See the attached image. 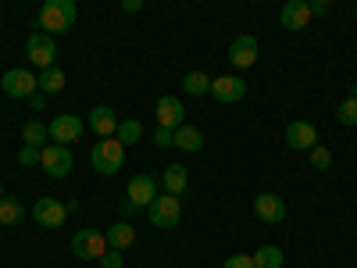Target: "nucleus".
<instances>
[{
	"instance_id": "obj_1",
	"label": "nucleus",
	"mask_w": 357,
	"mask_h": 268,
	"mask_svg": "<svg viewBox=\"0 0 357 268\" xmlns=\"http://www.w3.org/2000/svg\"><path fill=\"white\" fill-rule=\"evenodd\" d=\"M75 18H79L75 0H47V4L36 11L33 29H40V33H47V36H61L75 25Z\"/></svg>"
},
{
	"instance_id": "obj_2",
	"label": "nucleus",
	"mask_w": 357,
	"mask_h": 268,
	"mask_svg": "<svg viewBox=\"0 0 357 268\" xmlns=\"http://www.w3.org/2000/svg\"><path fill=\"white\" fill-rule=\"evenodd\" d=\"M89 165H93V172L111 179V175L122 172V165H126V147L118 143L114 136L100 140V143H93V151H89Z\"/></svg>"
},
{
	"instance_id": "obj_3",
	"label": "nucleus",
	"mask_w": 357,
	"mask_h": 268,
	"mask_svg": "<svg viewBox=\"0 0 357 268\" xmlns=\"http://www.w3.org/2000/svg\"><path fill=\"white\" fill-rule=\"evenodd\" d=\"M107 251H111V247H107V236L97 232V229H79V232L72 236V254H75L79 261H100Z\"/></svg>"
},
{
	"instance_id": "obj_4",
	"label": "nucleus",
	"mask_w": 357,
	"mask_h": 268,
	"mask_svg": "<svg viewBox=\"0 0 357 268\" xmlns=\"http://www.w3.org/2000/svg\"><path fill=\"white\" fill-rule=\"evenodd\" d=\"M40 165H43V172H47L50 179H68L72 168H75V158H72L68 147H61V143H47L43 151H40Z\"/></svg>"
},
{
	"instance_id": "obj_5",
	"label": "nucleus",
	"mask_w": 357,
	"mask_h": 268,
	"mask_svg": "<svg viewBox=\"0 0 357 268\" xmlns=\"http://www.w3.org/2000/svg\"><path fill=\"white\" fill-rule=\"evenodd\" d=\"M146 215H151L154 229H175L178 222H183V200L165 193V197H158L151 207H146Z\"/></svg>"
},
{
	"instance_id": "obj_6",
	"label": "nucleus",
	"mask_w": 357,
	"mask_h": 268,
	"mask_svg": "<svg viewBox=\"0 0 357 268\" xmlns=\"http://www.w3.org/2000/svg\"><path fill=\"white\" fill-rule=\"evenodd\" d=\"M0 89H4L8 97H15V100H29L40 89V79L29 68H8L4 79H0Z\"/></svg>"
},
{
	"instance_id": "obj_7",
	"label": "nucleus",
	"mask_w": 357,
	"mask_h": 268,
	"mask_svg": "<svg viewBox=\"0 0 357 268\" xmlns=\"http://www.w3.org/2000/svg\"><path fill=\"white\" fill-rule=\"evenodd\" d=\"M25 57H29V61H33L40 72L54 68L57 40H54V36H47V33H33V36H29V43H25Z\"/></svg>"
},
{
	"instance_id": "obj_8",
	"label": "nucleus",
	"mask_w": 357,
	"mask_h": 268,
	"mask_svg": "<svg viewBox=\"0 0 357 268\" xmlns=\"http://www.w3.org/2000/svg\"><path fill=\"white\" fill-rule=\"evenodd\" d=\"M33 218L43 225V229H61L65 218H68V207L57 200V197H40L33 204Z\"/></svg>"
},
{
	"instance_id": "obj_9",
	"label": "nucleus",
	"mask_w": 357,
	"mask_h": 268,
	"mask_svg": "<svg viewBox=\"0 0 357 268\" xmlns=\"http://www.w3.org/2000/svg\"><path fill=\"white\" fill-rule=\"evenodd\" d=\"M211 97L218 104H240L247 97V82L240 75H218L211 79Z\"/></svg>"
},
{
	"instance_id": "obj_10",
	"label": "nucleus",
	"mask_w": 357,
	"mask_h": 268,
	"mask_svg": "<svg viewBox=\"0 0 357 268\" xmlns=\"http://www.w3.org/2000/svg\"><path fill=\"white\" fill-rule=\"evenodd\" d=\"M126 200H132L136 207H151V204L158 200V179H154L151 172L132 175V179H129V193H126Z\"/></svg>"
},
{
	"instance_id": "obj_11",
	"label": "nucleus",
	"mask_w": 357,
	"mask_h": 268,
	"mask_svg": "<svg viewBox=\"0 0 357 268\" xmlns=\"http://www.w3.org/2000/svg\"><path fill=\"white\" fill-rule=\"evenodd\" d=\"M47 129H50V140H54V143L68 147V143H75V140L82 136L86 122H82L79 114H57V118H54V122H50Z\"/></svg>"
},
{
	"instance_id": "obj_12",
	"label": "nucleus",
	"mask_w": 357,
	"mask_h": 268,
	"mask_svg": "<svg viewBox=\"0 0 357 268\" xmlns=\"http://www.w3.org/2000/svg\"><path fill=\"white\" fill-rule=\"evenodd\" d=\"M229 65L232 68H254L257 65V36H236L229 47Z\"/></svg>"
},
{
	"instance_id": "obj_13",
	"label": "nucleus",
	"mask_w": 357,
	"mask_h": 268,
	"mask_svg": "<svg viewBox=\"0 0 357 268\" xmlns=\"http://www.w3.org/2000/svg\"><path fill=\"white\" fill-rule=\"evenodd\" d=\"M286 143H289V151H314L318 147V129L311 122H289L286 126Z\"/></svg>"
},
{
	"instance_id": "obj_14",
	"label": "nucleus",
	"mask_w": 357,
	"mask_h": 268,
	"mask_svg": "<svg viewBox=\"0 0 357 268\" xmlns=\"http://www.w3.org/2000/svg\"><path fill=\"white\" fill-rule=\"evenodd\" d=\"M183 118H186V107H183V100H178V97L165 94V97L158 100V126H161V129H172V133H175L178 126H186Z\"/></svg>"
},
{
	"instance_id": "obj_15",
	"label": "nucleus",
	"mask_w": 357,
	"mask_h": 268,
	"mask_svg": "<svg viewBox=\"0 0 357 268\" xmlns=\"http://www.w3.org/2000/svg\"><path fill=\"white\" fill-rule=\"evenodd\" d=\"M279 22H282V29H289V33H301V29H307V22H311L307 0H286L282 11H279Z\"/></svg>"
},
{
	"instance_id": "obj_16",
	"label": "nucleus",
	"mask_w": 357,
	"mask_h": 268,
	"mask_svg": "<svg viewBox=\"0 0 357 268\" xmlns=\"http://www.w3.org/2000/svg\"><path fill=\"white\" fill-rule=\"evenodd\" d=\"M86 126L93 129L100 140H111V136L118 133V114H114V107H107V104H97L93 111H89Z\"/></svg>"
},
{
	"instance_id": "obj_17",
	"label": "nucleus",
	"mask_w": 357,
	"mask_h": 268,
	"mask_svg": "<svg viewBox=\"0 0 357 268\" xmlns=\"http://www.w3.org/2000/svg\"><path fill=\"white\" fill-rule=\"evenodd\" d=\"M254 215L261 222H282L286 218V200L279 193H257L254 197Z\"/></svg>"
},
{
	"instance_id": "obj_18",
	"label": "nucleus",
	"mask_w": 357,
	"mask_h": 268,
	"mask_svg": "<svg viewBox=\"0 0 357 268\" xmlns=\"http://www.w3.org/2000/svg\"><path fill=\"white\" fill-rule=\"evenodd\" d=\"M104 236H107V247H111V251H126V247H132V244H136V229H132L126 218H118Z\"/></svg>"
},
{
	"instance_id": "obj_19",
	"label": "nucleus",
	"mask_w": 357,
	"mask_h": 268,
	"mask_svg": "<svg viewBox=\"0 0 357 268\" xmlns=\"http://www.w3.org/2000/svg\"><path fill=\"white\" fill-rule=\"evenodd\" d=\"M175 147L186 151V154H197V151H204V133L197 126H178L175 129Z\"/></svg>"
},
{
	"instance_id": "obj_20",
	"label": "nucleus",
	"mask_w": 357,
	"mask_h": 268,
	"mask_svg": "<svg viewBox=\"0 0 357 268\" xmlns=\"http://www.w3.org/2000/svg\"><path fill=\"white\" fill-rule=\"evenodd\" d=\"M161 183H165V190H168L172 197H183V193H186V183H190V172H186L183 165H168L165 175H161Z\"/></svg>"
},
{
	"instance_id": "obj_21",
	"label": "nucleus",
	"mask_w": 357,
	"mask_h": 268,
	"mask_svg": "<svg viewBox=\"0 0 357 268\" xmlns=\"http://www.w3.org/2000/svg\"><path fill=\"white\" fill-rule=\"evenodd\" d=\"M47 136H50V129L40 122V118H29V122L22 126V143H29V147H40V151H43Z\"/></svg>"
},
{
	"instance_id": "obj_22",
	"label": "nucleus",
	"mask_w": 357,
	"mask_h": 268,
	"mask_svg": "<svg viewBox=\"0 0 357 268\" xmlns=\"http://www.w3.org/2000/svg\"><path fill=\"white\" fill-rule=\"evenodd\" d=\"M282 247H275V244H264V247H257L254 251V268H282Z\"/></svg>"
},
{
	"instance_id": "obj_23",
	"label": "nucleus",
	"mask_w": 357,
	"mask_h": 268,
	"mask_svg": "<svg viewBox=\"0 0 357 268\" xmlns=\"http://www.w3.org/2000/svg\"><path fill=\"white\" fill-rule=\"evenodd\" d=\"M25 218V204L15 197H0V225H18Z\"/></svg>"
},
{
	"instance_id": "obj_24",
	"label": "nucleus",
	"mask_w": 357,
	"mask_h": 268,
	"mask_svg": "<svg viewBox=\"0 0 357 268\" xmlns=\"http://www.w3.org/2000/svg\"><path fill=\"white\" fill-rule=\"evenodd\" d=\"M65 89V68H47V72H40V94H47V97H54V94H61Z\"/></svg>"
},
{
	"instance_id": "obj_25",
	"label": "nucleus",
	"mask_w": 357,
	"mask_h": 268,
	"mask_svg": "<svg viewBox=\"0 0 357 268\" xmlns=\"http://www.w3.org/2000/svg\"><path fill=\"white\" fill-rule=\"evenodd\" d=\"M183 89L190 97H207V94H211V79H207V72H190L183 79Z\"/></svg>"
},
{
	"instance_id": "obj_26",
	"label": "nucleus",
	"mask_w": 357,
	"mask_h": 268,
	"mask_svg": "<svg viewBox=\"0 0 357 268\" xmlns=\"http://www.w3.org/2000/svg\"><path fill=\"white\" fill-rule=\"evenodd\" d=\"M139 136H143V126L136 122V118H126V122H118V133H114V140L122 143V147H129V143H139Z\"/></svg>"
},
{
	"instance_id": "obj_27",
	"label": "nucleus",
	"mask_w": 357,
	"mask_h": 268,
	"mask_svg": "<svg viewBox=\"0 0 357 268\" xmlns=\"http://www.w3.org/2000/svg\"><path fill=\"white\" fill-rule=\"evenodd\" d=\"M336 122H340V126H357V97H354V94L336 107Z\"/></svg>"
},
{
	"instance_id": "obj_28",
	"label": "nucleus",
	"mask_w": 357,
	"mask_h": 268,
	"mask_svg": "<svg viewBox=\"0 0 357 268\" xmlns=\"http://www.w3.org/2000/svg\"><path fill=\"white\" fill-rule=\"evenodd\" d=\"M311 165L318 168V172H325V168H333V151H329V147H314V151H311Z\"/></svg>"
},
{
	"instance_id": "obj_29",
	"label": "nucleus",
	"mask_w": 357,
	"mask_h": 268,
	"mask_svg": "<svg viewBox=\"0 0 357 268\" xmlns=\"http://www.w3.org/2000/svg\"><path fill=\"white\" fill-rule=\"evenodd\" d=\"M18 165H22V168H33V165H40V147H29V143H22V147H18Z\"/></svg>"
},
{
	"instance_id": "obj_30",
	"label": "nucleus",
	"mask_w": 357,
	"mask_h": 268,
	"mask_svg": "<svg viewBox=\"0 0 357 268\" xmlns=\"http://www.w3.org/2000/svg\"><path fill=\"white\" fill-rule=\"evenodd\" d=\"M222 268H254V254H232V258H225Z\"/></svg>"
},
{
	"instance_id": "obj_31",
	"label": "nucleus",
	"mask_w": 357,
	"mask_h": 268,
	"mask_svg": "<svg viewBox=\"0 0 357 268\" xmlns=\"http://www.w3.org/2000/svg\"><path fill=\"white\" fill-rule=\"evenodd\" d=\"M122 265H126L122 251H107V254L100 258V268H122Z\"/></svg>"
},
{
	"instance_id": "obj_32",
	"label": "nucleus",
	"mask_w": 357,
	"mask_h": 268,
	"mask_svg": "<svg viewBox=\"0 0 357 268\" xmlns=\"http://www.w3.org/2000/svg\"><path fill=\"white\" fill-rule=\"evenodd\" d=\"M154 143H158V147H175V133L158 126V129H154Z\"/></svg>"
},
{
	"instance_id": "obj_33",
	"label": "nucleus",
	"mask_w": 357,
	"mask_h": 268,
	"mask_svg": "<svg viewBox=\"0 0 357 268\" xmlns=\"http://www.w3.org/2000/svg\"><path fill=\"white\" fill-rule=\"evenodd\" d=\"M118 211H122V218H126V222H129V218H132V215H136V211H139V207H136V204H132V200H118Z\"/></svg>"
},
{
	"instance_id": "obj_34",
	"label": "nucleus",
	"mask_w": 357,
	"mask_h": 268,
	"mask_svg": "<svg viewBox=\"0 0 357 268\" xmlns=\"http://www.w3.org/2000/svg\"><path fill=\"white\" fill-rule=\"evenodd\" d=\"M29 107H33V114H36V111H43V107H47V94H40V89H36V94L29 97Z\"/></svg>"
},
{
	"instance_id": "obj_35",
	"label": "nucleus",
	"mask_w": 357,
	"mask_h": 268,
	"mask_svg": "<svg viewBox=\"0 0 357 268\" xmlns=\"http://www.w3.org/2000/svg\"><path fill=\"white\" fill-rule=\"evenodd\" d=\"M307 8H311V18L314 15H329V0H311Z\"/></svg>"
},
{
	"instance_id": "obj_36",
	"label": "nucleus",
	"mask_w": 357,
	"mask_h": 268,
	"mask_svg": "<svg viewBox=\"0 0 357 268\" xmlns=\"http://www.w3.org/2000/svg\"><path fill=\"white\" fill-rule=\"evenodd\" d=\"M122 11H129V15L143 11V0H122Z\"/></svg>"
},
{
	"instance_id": "obj_37",
	"label": "nucleus",
	"mask_w": 357,
	"mask_h": 268,
	"mask_svg": "<svg viewBox=\"0 0 357 268\" xmlns=\"http://www.w3.org/2000/svg\"><path fill=\"white\" fill-rule=\"evenodd\" d=\"M0 197H8V193H4V183H0Z\"/></svg>"
},
{
	"instance_id": "obj_38",
	"label": "nucleus",
	"mask_w": 357,
	"mask_h": 268,
	"mask_svg": "<svg viewBox=\"0 0 357 268\" xmlns=\"http://www.w3.org/2000/svg\"><path fill=\"white\" fill-rule=\"evenodd\" d=\"M354 97H357V86H354Z\"/></svg>"
}]
</instances>
